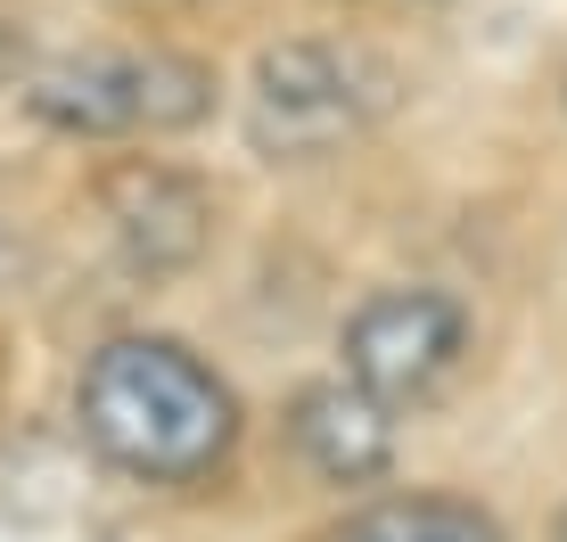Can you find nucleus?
<instances>
[{
	"mask_svg": "<svg viewBox=\"0 0 567 542\" xmlns=\"http://www.w3.org/2000/svg\"><path fill=\"white\" fill-rule=\"evenodd\" d=\"M74 419L91 452L141 486H198L239 436L230 386L173 337H107L74 378Z\"/></svg>",
	"mask_w": 567,
	"mask_h": 542,
	"instance_id": "nucleus-1",
	"label": "nucleus"
},
{
	"mask_svg": "<svg viewBox=\"0 0 567 542\" xmlns=\"http://www.w3.org/2000/svg\"><path fill=\"white\" fill-rule=\"evenodd\" d=\"M25 107L74 140H132V132H189L214 107V66L182 50H74L25 83Z\"/></svg>",
	"mask_w": 567,
	"mask_h": 542,
	"instance_id": "nucleus-2",
	"label": "nucleus"
},
{
	"mask_svg": "<svg viewBox=\"0 0 567 542\" xmlns=\"http://www.w3.org/2000/svg\"><path fill=\"white\" fill-rule=\"evenodd\" d=\"M395 100V74L370 50L346 42H280L256 58V100H247V132L264 157H329L354 132H370Z\"/></svg>",
	"mask_w": 567,
	"mask_h": 542,
	"instance_id": "nucleus-3",
	"label": "nucleus"
},
{
	"mask_svg": "<svg viewBox=\"0 0 567 542\" xmlns=\"http://www.w3.org/2000/svg\"><path fill=\"white\" fill-rule=\"evenodd\" d=\"M468 313L436 288H379L346 321V378L370 386L379 403H420L461 371Z\"/></svg>",
	"mask_w": 567,
	"mask_h": 542,
	"instance_id": "nucleus-4",
	"label": "nucleus"
},
{
	"mask_svg": "<svg viewBox=\"0 0 567 542\" xmlns=\"http://www.w3.org/2000/svg\"><path fill=\"white\" fill-rule=\"evenodd\" d=\"M100 215H107V239L115 256L148 280L198 263L206 256V230H214V198L189 181L182 165H156V157H124L100 173Z\"/></svg>",
	"mask_w": 567,
	"mask_h": 542,
	"instance_id": "nucleus-5",
	"label": "nucleus"
},
{
	"mask_svg": "<svg viewBox=\"0 0 567 542\" xmlns=\"http://www.w3.org/2000/svg\"><path fill=\"white\" fill-rule=\"evenodd\" d=\"M288 444L321 486H370L395 460V403H379L354 378H321L288 403Z\"/></svg>",
	"mask_w": 567,
	"mask_h": 542,
	"instance_id": "nucleus-6",
	"label": "nucleus"
},
{
	"mask_svg": "<svg viewBox=\"0 0 567 542\" xmlns=\"http://www.w3.org/2000/svg\"><path fill=\"white\" fill-rule=\"evenodd\" d=\"M312 542H502V527L477 501H453V493H386V501L346 510Z\"/></svg>",
	"mask_w": 567,
	"mask_h": 542,
	"instance_id": "nucleus-7",
	"label": "nucleus"
},
{
	"mask_svg": "<svg viewBox=\"0 0 567 542\" xmlns=\"http://www.w3.org/2000/svg\"><path fill=\"white\" fill-rule=\"evenodd\" d=\"M17 66H25V33H17V25H9V17H0V83H9V74H17Z\"/></svg>",
	"mask_w": 567,
	"mask_h": 542,
	"instance_id": "nucleus-8",
	"label": "nucleus"
},
{
	"mask_svg": "<svg viewBox=\"0 0 567 542\" xmlns=\"http://www.w3.org/2000/svg\"><path fill=\"white\" fill-rule=\"evenodd\" d=\"M559 542H567V518H559Z\"/></svg>",
	"mask_w": 567,
	"mask_h": 542,
	"instance_id": "nucleus-9",
	"label": "nucleus"
}]
</instances>
